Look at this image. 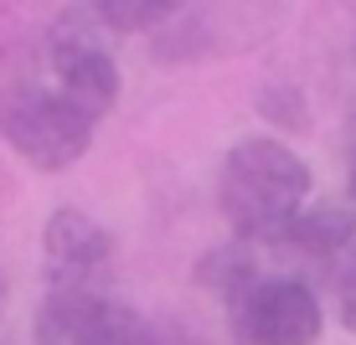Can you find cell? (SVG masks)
I'll return each mask as SVG.
<instances>
[{
	"instance_id": "obj_3",
	"label": "cell",
	"mask_w": 356,
	"mask_h": 345,
	"mask_svg": "<svg viewBox=\"0 0 356 345\" xmlns=\"http://www.w3.org/2000/svg\"><path fill=\"white\" fill-rule=\"evenodd\" d=\"M36 345H161V335L108 289H47L36 304Z\"/></svg>"
},
{
	"instance_id": "obj_6",
	"label": "cell",
	"mask_w": 356,
	"mask_h": 345,
	"mask_svg": "<svg viewBox=\"0 0 356 345\" xmlns=\"http://www.w3.org/2000/svg\"><path fill=\"white\" fill-rule=\"evenodd\" d=\"M47 289H108L114 283V237L78 206H57L42 227Z\"/></svg>"
},
{
	"instance_id": "obj_2",
	"label": "cell",
	"mask_w": 356,
	"mask_h": 345,
	"mask_svg": "<svg viewBox=\"0 0 356 345\" xmlns=\"http://www.w3.org/2000/svg\"><path fill=\"white\" fill-rule=\"evenodd\" d=\"M0 140L36 170H67L93 144V124L67 108L47 83H6L0 88Z\"/></svg>"
},
{
	"instance_id": "obj_12",
	"label": "cell",
	"mask_w": 356,
	"mask_h": 345,
	"mask_svg": "<svg viewBox=\"0 0 356 345\" xmlns=\"http://www.w3.org/2000/svg\"><path fill=\"white\" fill-rule=\"evenodd\" d=\"M351 206H356V160H351Z\"/></svg>"
},
{
	"instance_id": "obj_1",
	"label": "cell",
	"mask_w": 356,
	"mask_h": 345,
	"mask_svg": "<svg viewBox=\"0 0 356 345\" xmlns=\"http://www.w3.org/2000/svg\"><path fill=\"white\" fill-rule=\"evenodd\" d=\"M310 201V165L274 134L238 140L217 170V206L227 227L248 248H274V237L294 221V212Z\"/></svg>"
},
{
	"instance_id": "obj_11",
	"label": "cell",
	"mask_w": 356,
	"mask_h": 345,
	"mask_svg": "<svg viewBox=\"0 0 356 345\" xmlns=\"http://www.w3.org/2000/svg\"><path fill=\"white\" fill-rule=\"evenodd\" d=\"M6 294L10 289H6V268H0V314H6Z\"/></svg>"
},
{
	"instance_id": "obj_10",
	"label": "cell",
	"mask_w": 356,
	"mask_h": 345,
	"mask_svg": "<svg viewBox=\"0 0 356 345\" xmlns=\"http://www.w3.org/2000/svg\"><path fill=\"white\" fill-rule=\"evenodd\" d=\"M330 274H336V314H341V325L356 335V253H346Z\"/></svg>"
},
{
	"instance_id": "obj_8",
	"label": "cell",
	"mask_w": 356,
	"mask_h": 345,
	"mask_svg": "<svg viewBox=\"0 0 356 345\" xmlns=\"http://www.w3.org/2000/svg\"><path fill=\"white\" fill-rule=\"evenodd\" d=\"M191 278H196V289H207L222 304H232L253 278H264V253L232 237V242H222V248H207L202 258H196Z\"/></svg>"
},
{
	"instance_id": "obj_5",
	"label": "cell",
	"mask_w": 356,
	"mask_h": 345,
	"mask_svg": "<svg viewBox=\"0 0 356 345\" xmlns=\"http://www.w3.org/2000/svg\"><path fill=\"white\" fill-rule=\"evenodd\" d=\"M47 67H52V93L67 108H78L88 124L114 108L119 98V67L108 57V47H98V36L88 31V10H72L52 26L47 36Z\"/></svg>"
},
{
	"instance_id": "obj_4",
	"label": "cell",
	"mask_w": 356,
	"mask_h": 345,
	"mask_svg": "<svg viewBox=\"0 0 356 345\" xmlns=\"http://www.w3.org/2000/svg\"><path fill=\"white\" fill-rule=\"evenodd\" d=\"M321 299L305 278L264 274L227 304V330L238 345H315L321 340Z\"/></svg>"
},
{
	"instance_id": "obj_7",
	"label": "cell",
	"mask_w": 356,
	"mask_h": 345,
	"mask_svg": "<svg viewBox=\"0 0 356 345\" xmlns=\"http://www.w3.org/2000/svg\"><path fill=\"white\" fill-rule=\"evenodd\" d=\"M274 248L284 258H305V263H325L336 268L341 258L356 248V212L341 201H321V206H300L294 221L274 237Z\"/></svg>"
},
{
	"instance_id": "obj_9",
	"label": "cell",
	"mask_w": 356,
	"mask_h": 345,
	"mask_svg": "<svg viewBox=\"0 0 356 345\" xmlns=\"http://www.w3.org/2000/svg\"><path fill=\"white\" fill-rule=\"evenodd\" d=\"M181 6H170V0H98V6H88V21L98 31H161L170 16H176Z\"/></svg>"
}]
</instances>
